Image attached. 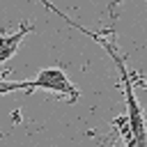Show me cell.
Masks as SVG:
<instances>
[{"label": "cell", "mask_w": 147, "mask_h": 147, "mask_svg": "<svg viewBox=\"0 0 147 147\" xmlns=\"http://www.w3.org/2000/svg\"><path fill=\"white\" fill-rule=\"evenodd\" d=\"M51 11H55L57 16H62L69 25H74L76 30H80V32H85L87 37H92L106 53H108V57L115 62V67H117V71H119V83H122V92H124V103H126V117H129V124H131V129H133V136H136V145L138 147H147V119H145V110L140 108V103H138V99H136V92H133V78H131V74H129V69H126V60L122 57V53L115 48V44L113 41H108V39H103L101 34H96V32H90V30H85L83 25H76L71 18H67V14H62V11H57L55 7H51Z\"/></svg>", "instance_id": "cell-1"}, {"label": "cell", "mask_w": 147, "mask_h": 147, "mask_svg": "<svg viewBox=\"0 0 147 147\" xmlns=\"http://www.w3.org/2000/svg\"><path fill=\"white\" fill-rule=\"evenodd\" d=\"M30 83H32V90H46V92H51L55 96L67 99L69 103H76L80 99V90L69 80L67 71L60 69V67H44V69H39L37 76Z\"/></svg>", "instance_id": "cell-2"}, {"label": "cell", "mask_w": 147, "mask_h": 147, "mask_svg": "<svg viewBox=\"0 0 147 147\" xmlns=\"http://www.w3.org/2000/svg\"><path fill=\"white\" fill-rule=\"evenodd\" d=\"M32 32V25L30 23H21V28L16 32H9V34H0V64H5L7 60L14 57V53L18 51L23 37Z\"/></svg>", "instance_id": "cell-3"}, {"label": "cell", "mask_w": 147, "mask_h": 147, "mask_svg": "<svg viewBox=\"0 0 147 147\" xmlns=\"http://www.w3.org/2000/svg\"><path fill=\"white\" fill-rule=\"evenodd\" d=\"M113 124H115V126H117V131L122 133V138H124V145H126V147H138V145H136V136H133V129H131V124H129L126 113H124V115H119V117H115V119H113Z\"/></svg>", "instance_id": "cell-4"}, {"label": "cell", "mask_w": 147, "mask_h": 147, "mask_svg": "<svg viewBox=\"0 0 147 147\" xmlns=\"http://www.w3.org/2000/svg\"><path fill=\"white\" fill-rule=\"evenodd\" d=\"M18 90H32V83L30 80H5L0 78V96L2 94H9V92H18Z\"/></svg>", "instance_id": "cell-5"}, {"label": "cell", "mask_w": 147, "mask_h": 147, "mask_svg": "<svg viewBox=\"0 0 147 147\" xmlns=\"http://www.w3.org/2000/svg\"><path fill=\"white\" fill-rule=\"evenodd\" d=\"M108 14H110V21L115 23L117 21V0H108Z\"/></svg>", "instance_id": "cell-6"}, {"label": "cell", "mask_w": 147, "mask_h": 147, "mask_svg": "<svg viewBox=\"0 0 147 147\" xmlns=\"http://www.w3.org/2000/svg\"><path fill=\"white\" fill-rule=\"evenodd\" d=\"M96 147H115V145H113V140L103 138V140H99V145H96Z\"/></svg>", "instance_id": "cell-7"}]
</instances>
